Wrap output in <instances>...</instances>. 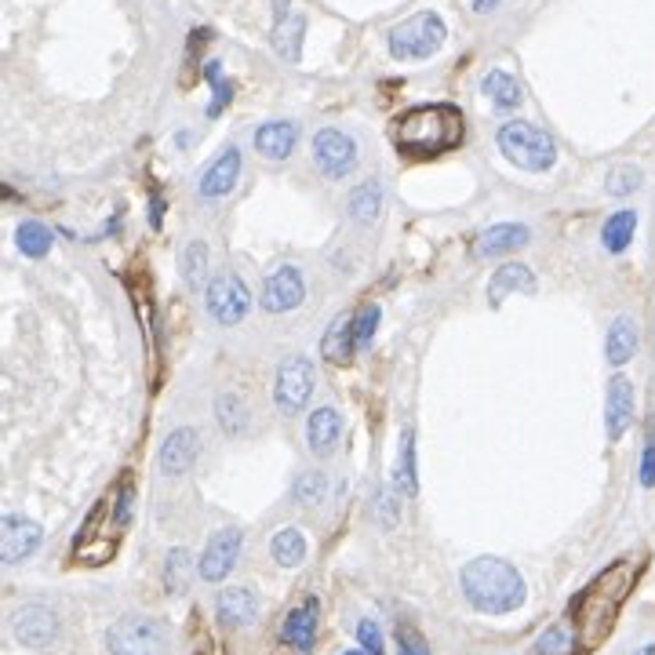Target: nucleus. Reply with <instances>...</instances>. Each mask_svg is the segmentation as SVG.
I'll return each instance as SVG.
<instances>
[{
  "instance_id": "58836bf2",
  "label": "nucleus",
  "mask_w": 655,
  "mask_h": 655,
  "mask_svg": "<svg viewBox=\"0 0 655 655\" xmlns=\"http://www.w3.org/2000/svg\"><path fill=\"white\" fill-rule=\"evenodd\" d=\"M375 328H379V306H364V310L353 317V339H357V346L372 343Z\"/></svg>"
},
{
  "instance_id": "f8f14e48",
  "label": "nucleus",
  "mask_w": 655,
  "mask_h": 655,
  "mask_svg": "<svg viewBox=\"0 0 655 655\" xmlns=\"http://www.w3.org/2000/svg\"><path fill=\"white\" fill-rule=\"evenodd\" d=\"M241 546H244V535L237 532V528L215 532L212 543L204 546V554H201V579H208V583L226 579L230 568L237 565V557H241Z\"/></svg>"
},
{
  "instance_id": "2f4dec72",
  "label": "nucleus",
  "mask_w": 655,
  "mask_h": 655,
  "mask_svg": "<svg viewBox=\"0 0 655 655\" xmlns=\"http://www.w3.org/2000/svg\"><path fill=\"white\" fill-rule=\"evenodd\" d=\"M634 230H637V212L623 208V212H615L612 219L605 222V230H601V241H605L608 252H626V244L634 241Z\"/></svg>"
},
{
  "instance_id": "7ed1b4c3",
  "label": "nucleus",
  "mask_w": 655,
  "mask_h": 655,
  "mask_svg": "<svg viewBox=\"0 0 655 655\" xmlns=\"http://www.w3.org/2000/svg\"><path fill=\"white\" fill-rule=\"evenodd\" d=\"M128 517H131V481L113 484L110 492L95 503V510L84 517L77 543H73V557L84 561V565H106L117 554V546H121Z\"/></svg>"
},
{
  "instance_id": "dca6fc26",
  "label": "nucleus",
  "mask_w": 655,
  "mask_h": 655,
  "mask_svg": "<svg viewBox=\"0 0 655 655\" xmlns=\"http://www.w3.org/2000/svg\"><path fill=\"white\" fill-rule=\"evenodd\" d=\"M241 168H244V157L237 146L222 150L219 157H215V164L204 168L201 182H197V193H201V197H226V193L237 186V179H241Z\"/></svg>"
},
{
  "instance_id": "20e7f679",
  "label": "nucleus",
  "mask_w": 655,
  "mask_h": 655,
  "mask_svg": "<svg viewBox=\"0 0 655 655\" xmlns=\"http://www.w3.org/2000/svg\"><path fill=\"white\" fill-rule=\"evenodd\" d=\"M463 594L477 612L503 615L524 605V579L510 561L499 557H477L463 568Z\"/></svg>"
},
{
  "instance_id": "0eeeda50",
  "label": "nucleus",
  "mask_w": 655,
  "mask_h": 655,
  "mask_svg": "<svg viewBox=\"0 0 655 655\" xmlns=\"http://www.w3.org/2000/svg\"><path fill=\"white\" fill-rule=\"evenodd\" d=\"M106 645L113 655H168V630L150 615H124L110 626Z\"/></svg>"
},
{
  "instance_id": "aec40b11",
  "label": "nucleus",
  "mask_w": 655,
  "mask_h": 655,
  "mask_svg": "<svg viewBox=\"0 0 655 655\" xmlns=\"http://www.w3.org/2000/svg\"><path fill=\"white\" fill-rule=\"evenodd\" d=\"M299 142V124L292 121H266L255 131V150L266 157V161H288Z\"/></svg>"
},
{
  "instance_id": "c85d7f7f",
  "label": "nucleus",
  "mask_w": 655,
  "mask_h": 655,
  "mask_svg": "<svg viewBox=\"0 0 655 655\" xmlns=\"http://www.w3.org/2000/svg\"><path fill=\"white\" fill-rule=\"evenodd\" d=\"M481 88L499 110H517V106H521V84H517L506 70H492L484 77Z\"/></svg>"
},
{
  "instance_id": "79ce46f5",
  "label": "nucleus",
  "mask_w": 655,
  "mask_h": 655,
  "mask_svg": "<svg viewBox=\"0 0 655 655\" xmlns=\"http://www.w3.org/2000/svg\"><path fill=\"white\" fill-rule=\"evenodd\" d=\"M357 637H361V645L368 655H383V634H379V626H375L372 619H364V623L357 626Z\"/></svg>"
},
{
  "instance_id": "de8ad7c7",
  "label": "nucleus",
  "mask_w": 655,
  "mask_h": 655,
  "mask_svg": "<svg viewBox=\"0 0 655 655\" xmlns=\"http://www.w3.org/2000/svg\"><path fill=\"white\" fill-rule=\"evenodd\" d=\"M346 655H368V652H364V648H353V652H346Z\"/></svg>"
},
{
  "instance_id": "412c9836",
  "label": "nucleus",
  "mask_w": 655,
  "mask_h": 655,
  "mask_svg": "<svg viewBox=\"0 0 655 655\" xmlns=\"http://www.w3.org/2000/svg\"><path fill=\"white\" fill-rule=\"evenodd\" d=\"M259 615V597L252 586H226L219 594V619L226 626H248Z\"/></svg>"
},
{
  "instance_id": "c03bdc74",
  "label": "nucleus",
  "mask_w": 655,
  "mask_h": 655,
  "mask_svg": "<svg viewBox=\"0 0 655 655\" xmlns=\"http://www.w3.org/2000/svg\"><path fill=\"white\" fill-rule=\"evenodd\" d=\"M401 645H404V655H430V652H426L423 641H419L415 634H408V630L401 634Z\"/></svg>"
},
{
  "instance_id": "b1692460",
  "label": "nucleus",
  "mask_w": 655,
  "mask_h": 655,
  "mask_svg": "<svg viewBox=\"0 0 655 655\" xmlns=\"http://www.w3.org/2000/svg\"><path fill=\"white\" fill-rule=\"evenodd\" d=\"M514 292L532 295L535 292V273L528 270V266H521V262H506V266H499L492 284H488V299H492V306H499L506 295H514Z\"/></svg>"
},
{
  "instance_id": "6e6552de",
  "label": "nucleus",
  "mask_w": 655,
  "mask_h": 655,
  "mask_svg": "<svg viewBox=\"0 0 655 655\" xmlns=\"http://www.w3.org/2000/svg\"><path fill=\"white\" fill-rule=\"evenodd\" d=\"M313 164L328 179H346L357 168V142L339 128H321L313 135Z\"/></svg>"
},
{
  "instance_id": "1a4fd4ad",
  "label": "nucleus",
  "mask_w": 655,
  "mask_h": 655,
  "mask_svg": "<svg viewBox=\"0 0 655 655\" xmlns=\"http://www.w3.org/2000/svg\"><path fill=\"white\" fill-rule=\"evenodd\" d=\"M313 393V364L306 357H288V361L277 368V386H273V397H277V408L284 415L303 412V404L310 401Z\"/></svg>"
},
{
  "instance_id": "ea45409f",
  "label": "nucleus",
  "mask_w": 655,
  "mask_h": 655,
  "mask_svg": "<svg viewBox=\"0 0 655 655\" xmlns=\"http://www.w3.org/2000/svg\"><path fill=\"white\" fill-rule=\"evenodd\" d=\"M535 652L539 655H568L572 652V634H568V626H554V630L535 645Z\"/></svg>"
},
{
  "instance_id": "72a5a7b5",
  "label": "nucleus",
  "mask_w": 655,
  "mask_h": 655,
  "mask_svg": "<svg viewBox=\"0 0 655 655\" xmlns=\"http://www.w3.org/2000/svg\"><path fill=\"white\" fill-rule=\"evenodd\" d=\"M190 575H193L190 550L175 546L172 554H168V561H164V586H168V594H182L190 586Z\"/></svg>"
},
{
  "instance_id": "a18cd8bd",
  "label": "nucleus",
  "mask_w": 655,
  "mask_h": 655,
  "mask_svg": "<svg viewBox=\"0 0 655 655\" xmlns=\"http://www.w3.org/2000/svg\"><path fill=\"white\" fill-rule=\"evenodd\" d=\"M499 8V0H474V11L477 15H488V11Z\"/></svg>"
},
{
  "instance_id": "9b49d317",
  "label": "nucleus",
  "mask_w": 655,
  "mask_h": 655,
  "mask_svg": "<svg viewBox=\"0 0 655 655\" xmlns=\"http://www.w3.org/2000/svg\"><path fill=\"white\" fill-rule=\"evenodd\" d=\"M306 299V281L299 266H277L262 284V310L288 313Z\"/></svg>"
},
{
  "instance_id": "37998d69",
  "label": "nucleus",
  "mask_w": 655,
  "mask_h": 655,
  "mask_svg": "<svg viewBox=\"0 0 655 655\" xmlns=\"http://www.w3.org/2000/svg\"><path fill=\"white\" fill-rule=\"evenodd\" d=\"M641 484L655 488V444H645V455H641Z\"/></svg>"
},
{
  "instance_id": "a211bd4d",
  "label": "nucleus",
  "mask_w": 655,
  "mask_h": 655,
  "mask_svg": "<svg viewBox=\"0 0 655 655\" xmlns=\"http://www.w3.org/2000/svg\"><path fill=\"white\" fill-rule=\"evenodd\" d=\"M197 452H201V437H197V430H190V426L172 430L168 441L161 444V470L168 477L186 474V470L193 466V459H197Z\"/></svg>"
},
{
  "instance_id": "4be33fe9",
  "label": "nucleus",
  "mask_w": 655,
  "mask_h": 655,
  "mask_svg": "<svg viewBox=\"0 0 655 655\" xmlns=\"http://www.w3.org/2000/svg\"><path fill=\"white\" fill-rule=\"evenodd\" d=\"M317 619H321V605L313 597H306L303 605L284 619V641L292 648H299V652H310L313 637H317Z\"/></svg>"
},
{
  "instance_id": "c9c22d12",
  "label": "nucleus",
  "mask_w": 655,
  "mask_h": 655,
  "mask_svg": "<svg viewBox=\"0 0 655 655\" xmlns=\"http://www.w3.org/2000/svg\"><path fill=\"white\" fill-rule=\"evenodd\" d=\"M204 77H208V84H212V102H208V117H219L226 106H230L233 99V84L222 77V66L219 62H208L204 66Z\"/></svg>"
},
{
  "instance_id": "f704fd0d",
  "label": "nucleus",
  "mask_w": 655,
  "mask_h": 655,
  "mask_svg": "<svg viewBox=\"0 0 655 655\" xmlns=\"http://www.w3.org/2000/svg\"><path fill=\"white\" fill-rule=\"evenodd\" d=\"M393 481L404 495H415L419 481H415V437L404 430L401 434V452H397V466H393Z\"/></svg>"
},
{
  "instance_id": "c756f323",
  "label": "nucleus",
  "mask_w": 655,
  "mask_h": 655,
  "mask_svg": "<svg viewBox=\"0 0 655 655\" xmlns=\"http://www.w3.org/2000/svg\"><path fill=\"white\" fill-rule=\"evenodd\" d=\"M15 241H19V252L22 255H30V259H44V255L51 252L55 237H51V230L44 226V222L26 219V222H19V230H15Z\"/></svg>"
},
{
  "instance_id": "bb28decb",
  "label": "nucleus",
  "mask_w": 655,
  "mask_h": 655,
  "mask_svg": "<svg viewBox=\"0 0 655 655\" xmlns=\"http://www.w3.org/2000/svg\"><path fill=\"white\" fill-rule=\"evenodd\" d=\"M346 208H350V219L353 222H375L379 219V212H383V186L375 179L361 182L357 190L350 193V201H346Z\"/></svg>"
},
{
  "instance_id": "e433bc0d",
  "label": "nucleus",
  "mask_w": 655,
  "mask_h": 655,
  "mask_svg": "<svg viewBox=\"0 0 655 655\" xmlns=\"http://www.w3.org/2000/svg\"><path fill=\"white\" fill-rule=\"evenodd\" d=\"M295 499H299L303 506H321L324 499H328V477L317 474V470L303 474L299 481H295Z\"/></svg>"
},
{
  "instance_id": "39448f33",
  "label": "nucleus",
  "mask_w": 655,
  "mask_h": 655,
  "mask_svg": "<svg viewBox=\"0 0 655 655\" xmlns=\"http://www.w3.org/2000/svg\"><path fill=\"white\" fill-rule=\"evenodd\" d=\"M499 150L510 164L524 168V172H546L557 161V142L550 139V131L535 128L528 121H510L499 128Z\"/></svg>"
},
{
  "instance_id": "cd10ccee",
  "label": "nucleus",
  "mask_w": 655,
  "mask_h": 655,
  "mask_svg": "<svg viewBox=\"0 0 655 655\" xmlns=\"http://www.w3.org/2000/svg\"><path fill=\"white\" fill-rule=\"evenodd\" d=\"M270 554L273 561L281 568H299L306 561V539L299 528H281V532L273 535L270 543Z\"/></svg>"
},
{
  "instance_id": "7c9ffc66",
  "label": "nucleus",
  "mask_w": 655,
  "mask_h": 655,
  "mask_svg": "<svg viewBox=\"0 0 655 655\" xmlns=\"http://www.w3.org/2000/svg\"><path fill=\"white\" fill-rule=\"evenodd\" d=\"M215 412H219V426L230 437H241L244 430H248V423H252L248 404H244V397H237V393H222L219 404H215Z\"/></svg>"
},
{
  "instance_id": "473e14b6",
  "label": "nucleus",
  "mask_w": 655,
  "mask_h": 655,
  "mask_svg": "<svg viewBox=\"0 0 655 655\" xmlns=\"http://www.w3.org/2000/svg\"><path fill=\"white\" fill-rule=\"evenodd\" d=\"M208 244L201 241H190L186 244V252H182V277L190 284L193 292H201L204 284H208Z\"/></svg>"
},
{
  "instance_id": "2eb2a0df",
  "label": "nucleus",
  "mask_w": 655,
  "mask_h": 655,
  "mask_svg": "<svg viewBox=\"0 0 655 655\" xmlns=\"http://www.w3.org/2000/svg\"><path fill=\"white\" fill-rule=\"evenodd\" d=\"M41 528L30 521V517H19V514H8L4 517V528H0V550H4V561L8 565H19L26 557L41 546Z\"/></svg>"
},
{
  "instance_id": "ddd939ff",
  "label": "nucleus",
  "mask_w": 655,
  "mask_h": 655,
  "mask_svg": "<svg viewBox=\"0 0 655 655\" xmlns=\"http://www.w3.org/2000/svg\"><path fill=\"white\" fill-rule=\"evenodd\" d=\"M303 33H306L303 11H295L292 0H277V19H273V30H270L273 51L284 62H299V55H303Z\"/></svg>"
},
{
  "instance_id": "4468645a",
  "label": "nucleus",
  "mask_w": 655,
  "mask_h": 655,
  "mask_svg": "<svg viewBox=\"0 0 655 655\" xmlns=\"http://www.w3.org/2000/svg\"><path fill=\"white\" fill-rule=\"evenodd\" d=\"M11 630H15V637H19L22 645L48 648L55 641V634H59V615L51 612L48 605H26L15 612Z\"/></svg>"
},
{
  "instance_id": "f3484780",
  "label": "nucleus",
  "mask_w": 655,
  "mask_h": 655,
  "mask_svg": "<svg viewBox=\"0 0 655 655\" xmlns=\"http://www.w3.org/2000/svg\"><path fill=\"white\" fill-rule=\"evenodd\" d=\"M630 419H634V383L626 375H615L612 383H608V404H605L608 441H619L626 434Z\"/></svg>"
},
{
  "instance_id": "5701e85b",
  "label": "nucleus",
  "mask_w": 655,
  "mask_h": 655,
  "mask_svg": "<svg viewBox=\"0 0 655 655\" xmlns=\"http://www.w3.org/2000/svg\"><path fill=\"white\" fill-rule=\"evenodd\" d=\"M306 437H310V452L313 455H324L332 452L339 437H343V415L335 412V408H313L310 423H306Z\"/></svg>"
},
{
  "instance_id": "393cba45",
  "label": "nucleus",
  "mask_w": 655,
  "mask_h": 655,
  "mask_svg": "<svg viewBox=\"0 0 655 655\" xmlns=\"http://www.w3.org/2000/svg\"><path fill=\"white\" fill-rule=\"evenodd\" d=\"M605 353H608V364H612V368H619V364H626L630 357H634V353H637V324H634V317H615L612 328H608Z\"/></svg>"
},
{
  "instance_id": "a19ab883",
  "label": "nucleus",
  "mask_w": 655,
  "mask_h": 655,
  "mask_svg": "<svg viewBox=\"0 0 655 655\" xmlns=\"http://www.w3.org/2000/svg\"><path fill=\"white\" fill-rule=\"evenodd\" d=\"M375 521L383 524V528H393V524H397V499H393V492L375 495Z\"/></svg>"
},
{
  "instance_id": "f03ea898",
  "label": "nucleus",
  "mask_w": 655,
  "mask_h": 655,
  "mask_svg": "<svg viewBox=\"0 0 655 655\" xmlns=\"http://www.w3.org/2000/svg\"><path fill=\"white\" fill-rule=\"evenodd\" d=\"M466 135L463 113L448 106V102H430V106H415L401 113L393 124V146L404 157H441L455 150Z\"/></svg>"
},
{
  "instance_id": "6ab92c4d",
  "label": "nucleus",
  "mask_w": 655,
  "mask_h": 655,
  "mask_svg": "<svg viewBox=\"0 0 655 655\" xmlns=\"http://www.w3.org/2000/svg\"><path fill=\"white\" fill-rule=\"evenodd\" d=\"M528 241H532L528 226H521V222H503V226H492V230H484L481 237H477L474 255L477 259H495V255L517 252V248H524Z\"/></svg>"
},
{
  "instance_id": "9d476101",
  "label": "nucleus",
  "mask_w": 655,
  "mask_h": 655,
  "mask_svg": "<svg viewBox=\"0 0 655 655\" xmlns=\"http://www.w3.org/2000/svg\"><path fill=\"white\" fill-rule=\"evenodd\" d=\"M204 306H208V313H212L219 324H237L244 321V313H248V306H252V295H248V284L241 281V277H215L212 284H208V292H204Z\"/></svg>"
},
{
  "instance_id": "49530a36",
  "label": "nucleus",
  "mask_w": 655,
  "mask_h": 655,
  "mask_svg": "<svg viewBox=\"0 0 655 655\" xmlns=\"http://www.w3.org/2000/svg\"><path fill=\"white\" fill-rule=\"evenodd\" d=\"M637 655H655V645H645V648H641V652H637Z\"/></svg>"
},
{
  "instance_id": "a878e982",
  "label": "nucleus",
  "mask_w": 655,
  "mask_h": 655,
  "mask_svg": "<svg viewBox=\"0 0 655 655\" xmlns=\"http://www.w3.org/2000/svg\"><path fill=\"white\" fill-rule=\"evenodd\" d=\"M353 350H357V339H353V317H350V313H343V317H335L332 328L324 332L321 353L328 357V361L346 364L353 357Z\"/></svg>"
},
{
  "instance_id": "423d86ee",
  "label": "nucleus",
  "mask_w": 655,
  "mask_h": 655,
  "mask_svg": "<svg viewBox=\"0 0 655 655\" xmlns=\"http://www.w3.org/2000/svg\"><path fill=\"white\" fill-rule=\"evenodd\" d=\"M448 30H444L441 15L434 11H419L412 19H404L401 26H393L390 30V55L393 59H430L437 48L444 44Z\"/></svg>"
},
{
  "instance_id": "f257e3e1",
  "label": "nucleus",
  "mask_w": 655,
  "mask_h": 655,
  "mask_svg": "<svg viewBox=\"0 0 655 655\" xmlns=\"http://www.w3.org/2000/svg\"><path fill=\"white\" fill-rule=\"evenodd\" d=\"M641 572L637 561H615L612 568L597 575L594 583L586 586L579 601L572 605V623H575V637L579 645L594 648L608 637V630L615 626V615L623 608L626 594L634 590V579Z\"/></svg>"
},
{
  "instance_id": "4c0bfd02",
  "label": "nucleus",
  "mask_w": 655,
  "mask_h": 655,
  "mask_svg": "<svg viewBox=\"0 0 655 655\" xmlns=\"http://www.w3.org/2000/svg\"><path fill=\"white\" fill-rule=\"evenodd\" d=\"M637 186H641V172H637L634 164L615 168V172L608 175V182H605V190L612 193V197H626V193H634Z\"/></svg>"
}]
</instances>
